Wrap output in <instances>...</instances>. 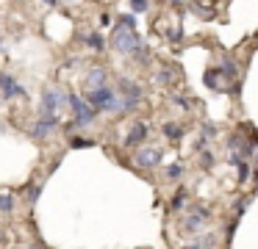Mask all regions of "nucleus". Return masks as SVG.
<instances>
[{
    "mask_svg": "<svg viewBox=\"0 0 258 249\" xmlns=\"http://www.w3.org/2000/svg\"><path fill=\"white\" fill-rule=\"evenodd\" d=\"M84 100L92 105L95 111H111V114H122V100L117 97V92H114L111 86H97V89H89V92L84 94Z\"/></svg>",
    "mask_w": 258,
    "mask_h": 249,
    "instance_id": "obj_1",
    "label": "nucleus"
},
{
    "mask_svg": "<svg viewBox=\"0 0 258 249\" xmlns=\"http://www.w3.org/2000/svg\"><path fill=\"white\" fill-rule=\"evenodd\" d=\"M111 44L117 53L122 55H147V47L142 42V36L136 31H128V28H114V36H111Z\"/></svg>",
    "mask_w": 258,
    "mask_h": 249,
    "instance_id": "obj_2",
    "label": "nucleus"
},
{
    "mask_svg": "<svg viewBox=\"0 0 258 249\" xmlns=\"http://www.w3.org/2000/svg\"><path fill=\"white\" fill-rule=\"evenodd\" d=\"M64 100H67L70 108H73V127H89L92 122L97 119V111L92 108L81 94H67Z\"/></svg>",
    "mask_w": 258,
    "mask_h": 249,
    "instance_id": "obj_3",
    "label": "nucleus"
},
{
    "mask_svg": "<svg viewBox=\"0 0 258 249\" xmlns=\"http://www.w3.org/2000/svg\"><path fill=\"white\" fill-rule=\"evenodd\" d=\"M117 97L122 100V114H128V111H136L142 103V89L139 83L128 80V77H117Z\"/></svg>",
    "mask_w": 258,
    "mask_h": 249,
    "instance_id": "obj_4",
    "label": "nucleus"
},
{
    "mask_svg": "<svg viewBox=\"0 0 258 249\" xmlns=\"http://www.w3.org/2000/svg\"><path fill=\"white\" fill-rule=\"evenodd\" d=\"M64 103V94L58 92V89H45L42 92V108H39V116H50L56 114L58 108H61Z\"/></svg>",
    "mask_w": 258,
    "mask_h": 249,
    "instance_id": "obj_5",
    "label": "nucleus"
},
{
    "mask_svg": "<svg viewBox=\"0 0 258 249\" xmlns=\"http://www.w3.org/2000/svg\"><path fill=\"white\" fill-rule=\"evenodd\" d=\"M161 149H153V147H142L136 149V166H142V169H156L158 163H161Z\"/></svg>",
    "mask_w": 258,
    "mask_h": 249,
    "instance_id": "obj_6",
    "label": "nucleus"
},
{
    "mask_svg": "<svg viewBox=\"0 0 258 249\" xmlns=\"http://www.w3.org/2000/svg\"><path fill=\"white\" fill-rule=\"evenodd\" d=\"M0 94H3L6 100H17V97H25L28 92H25L12 75H0Z\"/></svg>",
    "mask_w": 258,
    "mask_h": 249,
    "instance_id": "obj_7",
    "label": "nucleus"
},
{
    "mask_svg": "<svg viewBox=\"0 0 258 249\" xmlns=\"http://www.w3.org/2000/svg\"><path fill=\"white\" fill-rule=\"evenodd\" d=\"M206 219H208V210L195 208V213H189L183 219V232H200L203 227H206Z\"/></svg>",
    "mask_w": 258,
    "mask_h": 249,
    "instance_id": "obj_8",
    "label": "nucleus"
},
{
    "mask_svg": "<svg viewBox=\"0 0 258 249\" xmlns=\"http://www.w3.org/2000/svg\"><path fill=\"white\" fill-rule=\"evenodd\" d=\"M58 125V119H56V114H50V116H39V122H36L34 127H31V136L36 138V141H42V138H47L50 136V130Z\"/></svg>",
    "mask_w": 258,
    "mask_h": 249,
    "instance_id": "obj_9",
    "label": "nucleus"
},
{
    "mask_svg": "<svg viewBox=\"0 0 258 249\" xmlns=\"http://www.w3.org/2000/svg\"><path fill=\"white\" fill-rule=\"evenodd\" d=\"M145 138H147V125L145 122H134L128 136H125V147H136V144H142Z\"/></svg>",
    "mask_w": 258,
    "mask_h": 249,
    "instance_id": "obj_10",
    "label": "nucleus"
},
{
    "mask_svg": "<svg viewBox=\"0 0 258 249\" xmlns=\"http://www.w3.org/2000/svg\"><path fill=\"white\" fill-rule=\"evenodd\" d=\"M106 80H108V72L100 69V66H92V69L86 72V92H89V89H97V86H106Z\"/></svg>",
    "mask_w": 258,
    "mask_h": 249,
    "instance_id": "obj_11",
    "label": "nucleus"
},
{
    "mask_svg": "<svg viewBox=\"0 0 258 249\" xmlns=\"http://www.w3.org/2000/svg\"><path fill=\"white\" fill-rule=\"evenodd\" d=\"M206 83L214 89V92H228V77L219 72V66H217V69H208L206 72Z\"/></svg>",
    "mask_w": 258,
    "mask_h": 249,
    "instance_id": "obj_12",
    "label": "nucleus"
},
{
    "mask_svg": "<svg viewBox=\"0 0 258 249\" xmlns=\"http://www.w3.org/2000/svg\"><path fill=\"white\" fill-rule=\"evenodd\" d=\"M161 130H164V136H167L169 141H180V138H183V127L175 125V122H167V125H161Z\"/></svg>",
    "mask_w": 258,
    "mask_h": 249,
    "instance_id": "obj_13",
    "label": "nucleus"
},
{
    "mask_svg": "<svg viewBox=\"0 0 258 249\" xmlns=\"http://www.w3.org/2000/svg\"><path fill=\"white\" fill-rule=\"evenodd\" d=\"M39 194H42V180L34 183V186H25V197H28V205H36Z\"/></svg>",
    "mask_w": 258,
    "mask_h": 249,
    "instance_id": "obj_14",
    "label": "nucleus"
},
{
    "mask_svg": "<svg viewBox=\"0 0 258 249\" xmlns=\"http://www.w3.org/2000/svg\"><path fill=\"white\" fill-rule=\"evenodd\" d=\"M84 42H86V47H92V50H103V47H106L100 33H89V36H84Z\"/></svg>",
    "mask_w": 258,
    "mask_h": 249,
    "instance_id": "obj_15",
    "label": "nucleus"
},
{
    "mask_svg": "<svg viewBox=\"0 0 258 249\" xmlns=\"http://www.w3.org/2000/svg\"><path fill=\"white\" fill-rule=\"evenodd\" d=\"M14 210V197L12 194H0V213H12Z\"/></svg>",
    "mask_w": 258,
    "mask_h": 249,
    "instance_id": "obj_16",
    "label": "nucleus"
},
{
    "mask_svg": "<svg viewBox=\"0 0 258 249\" xmlns=\"http://www.w3.org/2000/svg\"><path fill=\"white\" fill-rule=\"evenodd\" d=\"M219 72H222V75L228 77V80H230V77H236V75H239V69H236V64H233V61H222Z\"/></svg>",
    "mask_w": 258,
    "mask_h": 249,
    "instance_id": "obj_17",
    "label": "nucleus"
},
{
    "mask_svg": "<svg viewBox=\"0 0 258 249\" xmlns=\"http://www.w3.org/2000/svg\"><path fill=\"white\" fill-rule=\"evenodd\" d=\"M117 25L119 28H128V31H136V20L131 14H122V17H117Z\"/></svg>",
    "mask_w": 258,
    "mask_h": 249,
    "instance_id": "obj_18",
    "label": "nucleus"
},
{
    "mask_svg": "<svg viewBox=\"0 0 258 249\" xmlns=\"http://www.w3.org/2000/svg\"><path fill=\"white\" fill-rule=\"evenodd\" d=\"M186 199H189V194H186V191H178V194L172 197V210H180V208L186 205Z\"/></svg>",
    "mask_w": 258,
    "mask_h": 249,
    "instance_id": "obj_19",
    "label": "nucleus"
},
{
    "mask_svg": "<svg viewBox=\"0 0 258 249\" xmlns=\"http://www.w3.org/2000/svg\"><path fill=\"white\" fill-rule=\"evenodd\" d=\"M131 9H134L136 14H145V11L150 9V0H131Z\"/></svg>",
    "mask_w": 258,
    "mask_h": 249,
    "instance_id": "obj_20",
    "label": "nucleus"
},
{
    "mask_svg": "<svg viewBox=\"0 0 258 249\" xmlns=\"http://www.w3.org/2000/svg\"><path fill=\"white\" fill-rule=\"evenodd\" d=\"M180 175H183V166H180V163H172V166L167 169V177H169V180H178Z\"/></svg>",
    "mask_w": 258,
    "mask_h": 249,
    "instance_id": "obj_21",
    "label": "nucleus"
},
{
    "mask_svg": "<svg viewBox=\"0 0 258 249\" xmlns=\"http://www.w3.org/2000/svg\"><path fill=\"white\" fill-rule=\"evenodd\" d=\"M197 246H200V249H211V246H214V235H206V238H197Z\"/></svg>",
    "mask_w": 258,
    "mask_h": 249,
    "instance_id": "obj_22",
    "label": "nucleus"
},
{
    "mask_svg": "<svg viewBox=\"0 0 258 249\" xmlns=\"http://www.w3.org/2000/svg\"><path fill=\"white\" fill-rule=\"evenodd\" d=\"M200 163H203V166H214V155L208 152V149H206V152L200 155Z\"/></svg>",
    "mask_w": 258,
    "mask_h": 249,
    "instance_id": "obj_23",
    "label": "nucleus"
},
{
    "mask_svg": "<svg viewBox=\"0 0 258 249\" xmlns=\"http://www.w3.org/2000/svg\"><path fill=\"white\" fill-rule=\"evenodd\" d=\"M70 144H73V147H89L92 138H70Z\"/></svg>",
    "mask_w": 258,
    "mask_h": 249,
    "instance_id": "obj_24",
    "label": "nucleus"
},
{
    "mask_svg": "<svg viewBox=\"0 0 258 249\" xmlns=\"http://www.w3.org/2000/svg\"><path fill=\"white\" fill-rule=\"evenodd\" d=\"M247 205H250V199H247V197H241L239 202H236V213H244V210H247Z\"/></svg>",
    "mask_w": 258,
    "mask_h": 249,
    "instance_id": "obj_25",
    "label": "nucleus"
},
{
    "mask_svg": "<svg viewBox=\"0 0 258 249\" xmlns=\"http://www.w3.org/2000/svg\"><path fill=\"white\" fill-rule=\"evenodd\" d=\"M158 80H161V83H169V80H172V72H167V69H164V72H158Z\"/></svg>",
    "mask_w": 258,
    "mask_h": 249,
    "instance_id": "obj_26",
    "label": "nucleus"
},
{
    "mask_svg": "<svg viewBox=\"0 0 258 249\" xmlns=\"http://www.w3.org/2000/svg\"><path fill=\"white\" fill-rule=\"evenodd\" d=\"M42 3H47V6H58V0H42Z\"/></svg>",
    "mask_w": 258,
    "mask_h": 249,
    "instance_id": "obj_27",
    "label": "nucleus"
},
{
    "mask_svg": "<svg viewBox=\"0 0 258 249\" xmlns=\"http://www.w3.org/2000/svg\"><path fill=\"white\" fill-rule=\"evenodd\" d=\"M186 249H200V246H197V243H195V246H186Z\"/></svg>",
    "mask_w": 258,
    "mask_h": 249,
    "instance_id": "obj_28",
    "label": "nucleus"
},
{
    "mask_svg": "<svg viewBox=\"0 0 258 249\" xmlns=\"http://www.w3.org/2000/svg\"><path fill=\"white\" fill-rule=\"evenodd\" d=\"M3 47H6V44H3V42H0V50H3Z\"/></svg>",
    "mask_w": 258,
    "mask_h": 249,
    "instance_id": "obj_29",
    "label": "nucleus"
},
{
    "mask_svg": "<svg viewBox=\"0 0 258 249\" xmlns=\"http://www.w3.org/2000/svg\"><path fill=\"white\" fill-rule=\"evenodd\" d=\"M28 249H36V246H28Z\"/></svg>",
    "mask_w": 258,
    "mask_h": 249,
    "instance_id": "obj_30",
    "label": "nucleus"
}]
</instances>
